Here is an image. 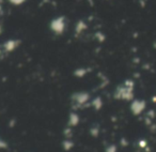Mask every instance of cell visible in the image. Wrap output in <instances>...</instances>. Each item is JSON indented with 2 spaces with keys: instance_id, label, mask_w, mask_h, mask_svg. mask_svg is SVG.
Returning <instances> with one entry per match:
<instances>
[{
  "instance_id": "cell-1",
  "label": "cell",
  "mask_w": 156,
  "mask_h": 152,
  "mask_svg": "<svg viewBox=\"0 0 156 152\" xmlns=\"http://www.w3.org/2000/svg\"><path fill=\"white\" fill-rule=\"evenodd\" d=\"M49 29L52 33L57 35H61L64 33L66 29V18L63 15H59L57 17L52 18L49 23Z\"/></svg>"
},
{
  "instance_id": "cell-2",
  "label": "cell",
  "mask_w": 156,
  "mask_h": 152,
  "mask_svg": "<svg viewBox=\"0 0 156 152\" xmlns=\"http://www.w3.org/2000/svg\"><path fill=\"white\" fill-rule=\"evenodd\" d=\"M72 101H73V103L76 106L83 107L90 102V94L85 91L76 92V93H74L72 96Z\"/></svg>"
},
{
  "instance_id": "cell-3",
  "label": "cell",
  "mask_w": 156,
  "mask_h": 152,
  "mask_svg": "<svg viewBox=\"0 0 156 152\" xmlns=\"http://www.w3.org/2000/svg\"><path fill=\"white\" fill-rule=\"evenodd\" d=\"M20 45V40L18 39H9L2 44V50L5 52H12L17 49Z\"/></svg>"
},
{
  "instance_id": "cell-4",
  "label": "cell",
  "mask_w": 156,
  "mask_h": 152,
  "mask_svg": "<svg viewBox=\"0 0 156 152\" xmlns=\"http://www.w3.org/2000/svg\"><path fill=\"white\" fill-rule=\"evenodd\" d=\"M87 29H88L87 22H86V20H79L75 24V29H74V31H75L76 35H79V34H81V33L85 32Z\"/></svg>"
},
{
  "instance_id": "cell-5",
  "label": "cell",
  "mask_w": 156,
  "mask_h": 152,
  "mask_svg": "<svg viewBox=\"0 0 156 152\" xmlns=\"http://www.w3.org/2000/svg\"><path fill=\"white\" fill-rule=\"evenodd\" d=\"M79 121H80V118H79V115L75 111H72L69 115V126H76L79 124Z\"/></svg>"
},
{
  "instance_id": "cell-6",
  "label": "cell",
  "mask_w": 156,
  "mask_h": 152,
  "mask_svg": "<svg viewBox=\"0 0 156 152\" xmlns=\"http://www.w3.org/2000/svg\"><path fill=\"white\" fill-rule=\"evenodd\" d=\"M90 70L87 69V67H78V69H76L75 71H74V75H75L76 77L81 78V77H83V76L87 75V73Z\"/></svg>"
},
{
  "instance_id": "cell-7",
  "label": "cell",
  "mask_w": 156,
  "mask_h": 152,
  "mask_svg": "<svg viewBox=\"0 0 156 152\" xmlns=\"http://www.w3.org/2000/svg\"><path fill=\"white\" fill-rule=\"evenodd\" d=\"M91 106L93 107L94 109H96V110L101 109V108H102V106H103L102 99H101L100 96H96V98H94L93 100L91 101Z\"/></svg>"
},
{
  "instance_id": "cell-8",
  "label": "cell",
  "mask_w": 156,
  "mask_h": 152,
  "mask_svg": "<svg viewBox=\"0 0 156 152\" xmlns=\"http://www.w3.org/2000/svg\"><path fill=\"white\" fill-rule=\"evenodd\" d=\"M63 147H64V150H69L74 147V143L72 140H69V138H66L63 141Z\"/></svg>"
},
{
  "instance_id": "cell-9",
  "label": "cell",
  "mask_w": 156,
  "mask_h": 152,
  "mask_svg": "<svg viewBox=\"0 0 156 152\" xmlns=\"http://www.w3.org/2000/svg\"><path fill=\"white\" fill-rule=\"evenodd\" d=\"M94 38H95V40H98V42L105 41V34L103 32H101V31H96V32L94 33Z\"/></svg>"
},
{
  "instance_id": "cell-10",
  "label": "cell",
  "mask_w": 156,
  "mask_h": 152,
  "mask_svg": "<svg viewBox=\"0 0 156 152\" xmlns=\"http://www.w3.org/2000/svg\"><path fill=\"white\" fill-rule=\"evenodd\" d=\"M9 3H11L12 5H15V7H20V5H24L27 0H8Z\"/></svg>"
},
{
  "instance_id": "cell-11",
  "label": "cell",
  "mask_w": 156,
  "mask_h": 152,
  "mask_svg": "<svg viewBox=\"0 0 156 152\" xmlns=\"http://www.w3.org/2000/svg\"><path fill=\"white\" fill-rule=\"evenodd\" d=\"M98 126H93V128H91V130H90V133H91V135L92 136H94V137H96L98 135Z\"/></svg>"
},
{
  "instance_id": "cell-12",
  "label": "cell",
  "mask_w": 156,
  "mask_h": 152,
  "mask_svg": "<svg viewBox=\"0 0 156 152\" xmlns=\"http://www.w3.org/2000/svg\"><path fill=\"white\" fill-rule=\"evenodd\" d=\"M7 147H8V143L0 138V149H5Z\"/></svg>"
},
{
  "instance_id": "cell-13",
  "label": "cell",
  "mask_w": 156,
  "mask_h": 152,
  "mask_svg": "<svg viewBox=\"0 0 156 152\" xmlns=\"http://www.w3.org/2000/svg\"><path fill=\"white\" fill-rule=\"evenodd\" d=\"M115 147H113V146H111V147H109V148H107V150L106 151L107 152H115Z\"/></svg>"
},
{
  "instance_id": "cell-14",
  "label": "cell",
  "mask_w": 156,
  "mask_h": 152,
  "mask_svg": "<svg viewBox=\"0 0 156 152\" xmlns=\"http://www.w3.org/2000/svg\"><path fill=\"white\" fill-rule=\"evenodd\" d=\"M1 12H2V5L0 2V14H1Z\"/></svg>"
},
{
  "instance_id": "cell-15",
  "label": "cell",
  "mask_w": 156,
  "mask_h": 152,
  "mask_svg": "<svg viewBox=\"0 0 156 152\" xmlns=\"http://www.w3.org/2000/svg\"><path fill=\"white\" fill-rule=\"evenodd\" d=\"M2 52H5L2 50V48H0V57L2 56Z\"/></svg>"
}]
</instances>
